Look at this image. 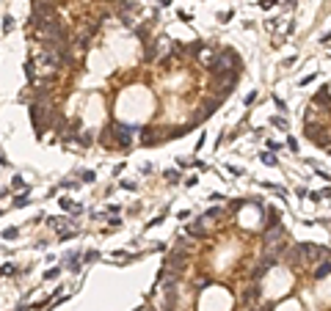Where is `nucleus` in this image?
Listing matches in <instances>:
<instances>
[{
	"instance_id": "nucleus-22",
	"label": "nucleus",
	"mask_w": 331,
	"mask_h": 311,
	"mask_svg": "<svg viewBox=\"0 0 331 311\" xmlns=\"http://www.w3.org/2000/svg\"><path fill=\"white\" fill-rule=\"evenodd\" d=\"M273 6H276V0H260V9H273Z\"/></svg>"
},
{
	"instance_id": "nucleus-17",
	"label": "nucleus",
	"mask_w": 331,
	"mask_h": 311,
	"mask_svg": "<svg viewBox=\"0 0 331 311\" xmlns=\"http://www.w3.org/2000/svg\"><path fill=\"white\" fill-rule=\"evenodd\" d=\"M50 226L56 229V232H61V234H66V232H64V226H66V220H64V218H53V220H50Z\"/></svg>"
},
{
	"instance_id": "nucleus-7",
	"label": "nucleus",
	"mask_w": 331,
	"mask_h": 311,
	"mask_svg": "<svg viewBox=\"0 0 331 311\" xmlns=\"http://www.w3.org/2000/svg\"><path fill=\"white\" fill-rule=\"evenodd\" d=\"M285 237V226L282 223H276V226H265V232H262V245L265 248H271L276 240H282Z\"/></svg>"
},
{
	"instance_id": "nucleus-9",
	"label": "nucleus",
	"mask_w": 331,
	"mask_h": 311,
	"mask_svg": "<svg viewBox=\"0 0 331 311\" xmlns=\"http://www.w3.org/2000/svg\"><path fill=\"white\" fill-rule=\"evenodd\" d=\"M185 234H188V237H191V240H207V229H205V223H188V226H185Z\"/></svg>"
},
{
	"instance_id": "nucleus-3",
	"label": "nucleus",
	"mask_w": 331,
	"mask_h": 311,
	"mask_svg": "<svg viewBox=\"0 0 331 311\" xmlns=\"http://www.w3.org/2000/svg\"><path fill=\"white\" fill-rule=\"evenodd\" d=\"M238 77H240V72H238V69H232V72H226V74H218V77H213L215 97H218V99L229 97V91H232L235 86H238Z\"/></svg>"
},
{
	"instance_id": "nucleus-2",
	"label": "nucleus",
	"mask_w": 331,
	"mask_h": 311,
	"mask_svg": "<svg viewBox=\"0 0 331 311\" xmlns=\"http://www.w3.org/2000/svg\"><path fill=\"white\" fill-rule=\"evenodd\" d=\"M56 17V6L50 3V0H36L33 3V14H31V25L33 28H42L44 22H50V19Z\"/></svg>"
},
{
	"instance_id": "nucleus-12",
	"label": "nucleus",
	"mask_w": 331,
	"mask_h": 311,
	"mask_svg": "<svg viewBox=\"0 0 331 311\" xmlns=\"http://www.w3.org/2000/svg\"><path fill=\"white\" fill-rule=\"evenodd\" d=\"M287 265H290V267L303 265V256H301V248H298V245H293V248H290V253H287Z\"/></svg>"
},
{
	"instance_id": "nucleus-4",
	"label": "nucleus",
	"mask_w": 331,
	"mask_h": 311,
	"mask_svg": "<svg viewBox=\"0 0 331 311\" xmlns=\"http://www.w3.org/2000/svg\"><path fill=\"white\" fill-rule=\"evenodd\" d=\"M301 256H303V265H317L320 259L331 256V251L326 245H315V242H301Z\"/></svg>"
},
{
	"instance_id": "nucleus-14",
	"label": "nucleus",
	"mask_w": 331,
	"mask_h": 311,
	"mask_svg": "<svg viewBox=\"0 0 331 311\" xmlns=\"http://www.w3.org/2000/svg\"><path fill=\"white\" fill-rule=\"evenodd\" d=\"M224 218V209H207L205 215H201V223H210V220H221Z\"/></svg>"
},
{
	"instance_id": "nucleus-27",
	"label": "nucleus",
	"mask_w": 331,
	"mask_h": 311,
	"mask_svg": "<svg viewBox=\"0 0 331 311\" xmlns=\"http://www.w3.org/2000/svg\"><path fill=\"white\" fill-rule=\"evenodd\" d=\"M328 149H331V146H328Z\"/></svg>"
},
{
	"instance_id": "nucleus-1",
	"label": "nucleus",
	"mask_w": 331,
	"mask_h": 311,
	"mask_svg": "<svg viewBox=\"0 0 331 311\" xmlns=\"http://www.w3.org/2000/svg\"><path fill=\"white\" fill-rule=\"evenodd\" d=\"M232 66L240 72V58H238V52L235 50H229V47H224V50H218L215 55L210 58V64H207V72L213 74V77H218V74H226V72H232Z\"/></svg>"
},
{
	"instance_id": "nucleus-13",
	"label": "nucleus",
	"mask_w": 331,
	"mask_h": 311,
	"mask_svg": "<svg viewBox=\"0 0 331 311\" xmlns=\"http://www.w3.org/2000/svg\"><path fill=\"white\" fill-rule=\"evenodd\" d=\"M260 287H257V284H254V287H248L246 289V292H243V300H246V303H254V300H260Z\"/></svg>"
},
{
	"instance_id": "nucleus-11",
	"label": "nucleus",
	"mask_w": 331,
	"mask_h": 311,
	"mask_svg": "<svg viewBox=\"0 0 331 311\" xmlns=\"http://www.w3.org/2000/svg\"><path fill=\"white\" fill-rule=\"evenodd\" d=\"M312 144L320 146V149H328V146H331V130H320V132L312 138Z\"/></svg>"
},
{
	"instance_id": "nucleus-25",
	"label": "nucleus",
	"mask_w": 331,
	"mask_h": 311,
	"mask_svg": "<svg viewBox=\"0 0 331 311\" xmlns=\"http://www.w3.org/2000/svg\"><path fill=\"white\" fill-rule=\"evenodd\" d=\"M246 207V201H232V212H238V209Z\"/></svg>"
},
{
	"instance_id": "nucleus-8",
	"label": "nucleus",
	"mask_w": 331,
	"mask_h": 311,
	"mask_svg": "<svg viewBox=\"0 0 331 311\" xmlns=\"http://www.w3.org/2000/svg\"><path fill=\"white\" fill-rule=\"evenodd\" d=\"M111 130L116 132V146H121V149H127V146H130V140H133V138H130V135H133V130H130V127L113 124Z\"/></svg>"
},
{
	"instance_id": "nucleus-15",
	"label": "nucleus",
	"mask_w": 331,
	"mask_h": 311,
	"mask_svg": "<svg viewBox=\"0 0 331 311\" xmlns=\"http://www.w3.org/2000/svg\"><path fill=\"white\" fill-rule=\"evenodd\" d=\"M268 270H271V267H268V265H265V262H260V265H257V267L251 270V278H254V281H260V278H262V275H265V273H268Z\"/></svg>"
},
{
	"instance_id": "nucleus-23",
	"label": "nucleus",
	"mask_w": 331,
	"mask_h": 311,
	"mask_svg": "<svg viewBox=\"0 0 331 311\" xmlns=\"http://www.w3.org/2000/svg\"><path fill=\"white\" fill-rule=\"evenodd\" d=\"M144 61H155V47H146V52H144Z\"/></svg>"
},
{
	"instance_id": "nucleus-16",
	"label": "nucleus",
	"mask_w": 331,
	"mask_h": 311,
	"mask_svg": "<svg viewBox=\"0 0 331 311\" xmlns=\"http://www.w3.org/2000/svg\"><path fill=\"white\" fill-rule=\"evenodd\" d=\"M61 207H64L66 212H80V204H75V201H69V199L61 201Z\"/></svg>"
},
{
	"instance_id": "nucleus-18",
	"label": "nucleus",
	"mask_w": 331,
	"mask_h": 311,
	"mask_svg": "<svg viewBox=\"0 0 331 311\" xmlns=\"http://www.w3.org/2000/svg\"><path fill=\"white\" fill-rule=\"evenodd\" d=\"M271 124H273V127H279V130H287V119H285V116H273V119H271Z\"/></svg>"
},
{
	"instance_id": "nucleus-6",
	"label": "nucleus",
	"mask_w": 331,
	"mask_h": 311,
	"mask_svg": "<svg viewBox=\"0 0 331 311\" xmlns=\"http://www.w3.org/2000/svg\"><path fill=\"white\" fill-rule=\"evenodd\" d=\"M312 107H320V110L331 113V89H328V86H323L320 91L312 94Z\"/></svg>"
},
{
	"instance_id": "nucleus-10",
	"label": "nucleus",
	"mask_w": 331,
	"mask_h": 311,
	"mask_svg": "<svg viewBox=\"0 0 331 311\" xmlns=\"http://www.w3.org/2000/svg\"><path fill=\"white\" fill-rule=\"evenodd\" d=\"M328 275H331V256L320 259V262H317V267H315V278H317V281L328 278Z\"/></svg>"
},
{
	"instance_id": "nucleus-19",
	"label": "nucleus",
	"mask_w": 331,
	"mask_h": 311,
	"mask_svg": "<svg viewBox=\"0 0 331 311\" xmlns=\"http://www.w3.org/2000/svg\"><path fill=\"white\" fill-rule=\"evenodd\" d=\"M279 220H282V218H279V212H276V209H268V226H276Z\"/></svg>"
},
{
	"instance_id": "nucleus-20",
	"label": "nucleus",
	"mask_w": 331,
	"mask_h": 311,
	"mask_svg": "<svg viewBox=\"0 0 331 311\" xmlns=\"http://www.w3.org/2000/svg\"><path fill=\"white\" fill-rule=\"evenodd\" d=\"M260 157H262V163H265V165H276V157H273V154H271V152H265V154H260Z\"/></svg>"
},
{
	"instance_id": "nucleus-26",
	"label": "nucleus",
	"mask_w": 331,
	"mask_h": 311,
	"mask_svg": "<svg viewBox=\"0 0 331 311\" xmlns=\"http://www.w3.org/2000/svg\"><path fill=\"white\" fill-rule=\"evenodd\" d=\"M207 284H210V278H199V281H196V287H199V289H205Z\"/></svg>"
},
{
	"instance_id": "nucleus-21",
	"label": "nucleus",
	"mask_w": 331,
	"mask_h": 311,
	"mask_svg": "<svg viewBox=\"0 0 331 311\" xmlns=\"http://www.w3.org/2000/svg\"><path fill=\"white\" fill-rule=\"evenodd\" d=\"M166 179L174 185V182H180V174H177V171H166Z\"/></svg>"
},
{
	"instance_id": "nucleus-5",
	"label": "nucleus",
	"mask_w": 331,
	"mask_h": 311,
	"mask_svg": "<svg viewBox=\"0 0 331 311\" xmlns=\"http://www.w3.org/2000/svg\"><path fill=\"white\" fill-rule=\"evenodd\" d=\"M185 265H188V256H185V251H182V248H174V251L166 256V265H163V270H166V273H174V275H177V273H180V270L185 267Z\"/></svg>"
},
{
	"instance_id": "nucleus-24",
	"label": "nucleus",
	"mask_w": 331,
	"mask_h": 311,
	"mask_svg": "<svg viewBox=\"0 0 331 311\" xmlns=\"http://www.w3.org/2000/svg\"><path fill=\"white\" fill-rule=\"evenodd\" d=\"M287 146H290V152H298V140H295V138H290Z\"/></svg>"
}]
</instances>
